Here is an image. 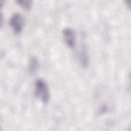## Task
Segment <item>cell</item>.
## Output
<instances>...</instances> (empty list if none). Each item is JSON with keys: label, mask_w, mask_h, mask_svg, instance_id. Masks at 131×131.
<instances>
[{"label": "cell", "mask_w": 131, "mask_h": 131, "mask_svg": "<svg viewBox=\"0 0 131 131\" xmlns=\"http://www.w3.org/2000/svg\"><path fill=\"white\" fill-rule=\"evenodd\" d=\"M35 96L43 103H47L50 99V92L47 83L42 79L36 80L34 85Z\"/></svg>", "instance_id": "6da1fadb"}, {"label": "cell", "mask_w": 131, "mask_h": 131, "mask_svg": "<svg viewBox=\"0 0 131 131\" xmlns=\"http://www.w3.org/2000/svg\"><path fill=\"white\" fill-rule=\"evenodd\" d=\"M10 25L15 34L20 33L24 26V19L21 15L19 13L14 14L10 18Z\"/></svg>", "instance_id": "7a4b0ae2"}, {"label": "cell", "mask_w": 131, "mask_h": 131, "mask_svg": "<svg viewBox=\"0 0 131 131\" xmlns=\"http://www.w3.org/2000/svg\"><path fill=\"white\" fill-rule=\"evenodd\" d=\"M64 40L67 45L70 48L73 49L76 45V37L74 31L70 28H64L62 32Z\"/></svg>", "instance_id": "3957f363"}, {"label": "cell", "mask_w": 131, "mask_h": 131, "mask_svg": "<svg viewBox=\"0 0 131 131\" xmlns=\"http://www.w3.org/2000/svg\"><path fill=\"white\" fill-rule=\"evenodd\" d=\"M39 61L35 57H32L29 61L28 66V72L31 74H34L36 72L39 68Z\"/></svg>", "instance_id": "277c9868"}, {"label": "cell", "mask_w": 131, "mask_h": 131, "mask_svg": "<svg viewBox=\"0 0 131 131\" xmlns=\"http://www.w3.org/2000/svg\"><path fill=\"white\" fill-rule=\"evenodd\" d=\"M79 61L82 67L86 68L89 63V58L85 49H83L79 53Z\"/></svg>", "instance_id": "5b68a950"}, {"label": "cell", "mask_w": 131, "mask_h": 131, "mask_svg": "<svg viewBox=\"0 0 131 131\" xmlns=\"http://www.w3.org/2000/svg\"><path fill=\"white\" fill-rule=\"evenodd\" d=\"M16 3L25 10L29 11L32 6V1L30 0H16Z\"/></svg>", "instance_id": "8992f818"}, {"label": "cell", "mask_w": 131, "mask_h": 131, "mask_svg": "<svg viewBox=\"0 0 131 131\" xmlns=\"http://www.w3.org/2000/svg\"><path fill=\"white\" fill-rule=\"evenodd\" d=\"M125 4H126L127 7H128V8H130V1H125Z\"/></svg>", "instance_id": "52a82bcc"}]
</instances>
